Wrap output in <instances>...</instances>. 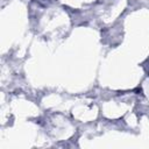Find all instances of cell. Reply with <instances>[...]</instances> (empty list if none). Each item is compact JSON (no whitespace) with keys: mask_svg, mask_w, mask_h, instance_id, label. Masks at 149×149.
<instances>
[]
</instances>
